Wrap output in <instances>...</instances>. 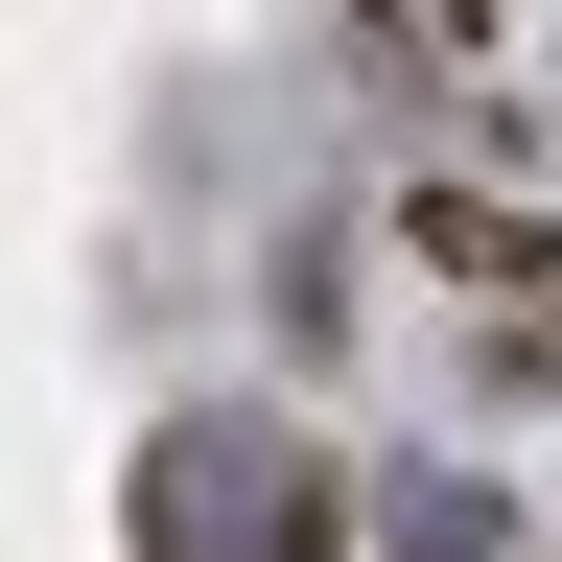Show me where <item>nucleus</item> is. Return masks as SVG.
I'll use <instances>...</instances> for the list:
<instances>
[{"instance_id":"1","label":"nucleus","mask_w":562,"mask_h":562,"mask_svg":"<svg viewBox=\"0 0 562 562\" xmlns=\"http://www.w3.org/2000/svg\"><path fill=\"white\" fill-rule=\"evenodd\" d=\"M140 539H165V562H305L328 492H305L281 422H165V446H140Z\"/></svg>"}]
</instances>
